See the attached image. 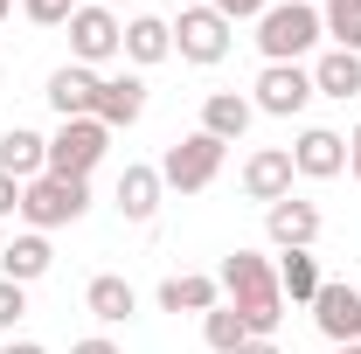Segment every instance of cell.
<instances>
[{"mask_svg": "<svg viewBox=\"0 0 361 354\" xmlns=\"http://www.w3.org/2000/svg\"><path fill=\"white\" fill-rule=\"evenodd\" d=\"M216 285L229 292V306H236V319L250 326V341H271V334H278V319H285L278 257H264V250H229L223 271H216Z\"/></svg>", "mask_w": 361, "mask_h": 354, "instance_id": "1", "label": "cell"}, {"mask_svg": "<svg viewBox=\"0 0 361 354\" xmlns=\"http://www.w3.org/2000/svg\"><path fill=\"white\" fill-rule=\"evenodd\" d=\"M319 7L306 0H271L264 14H257V49H264V63H306L319 49Z\"/></svg>", "mask_w": 361, "mask_h": 354, "instance_id": "2", "label": "cell"}, {"mask_svg": "<svg viewBox=\"0 0 361 354\" xmlns=\"http://www.w3.org/2000/svg\"><path fill=\"white\" fill-rule=\"evenodd\" d=\"M90 216V181H63V174H35L21 188V222L28 229H63V222H84Z\"/></svg>", "mask_w": 361, "mask_h": 354, "instance_id": "3", "label": "cell"}, {"mask_svg": "<svg viewBox=\"0 0 361 354\" xmlns=\"http://www.w3.org/2000/svg\"><path fill=\"white\" fill-rule=\"evenodd\" d=\"M223 153H229L223 139H209L195 126L188 139H174V146L160 153V181H167L174 195H202V188H216V174H223Z\"/></svg>", "mask_w": 361, "mask_h": 354, "instance_id": "4", "label": "cell"}, {"mask_svg": "<svg viewBox=\"0 0 361 354\" xmlns=\"http://www.w3.org/2000/svg\"><path fill=\"white\" fill-rule=\"evenodd\" d=\"M111 153V126L104 118H63L49 133V174L63 181H90V167Z\"/></svg>", "mask_w": 361, "mask_h": 354, "instance_id": "5", "label": "cell"}, {"mask_svg": "<svg viewBox=\"0 0 361 354\" xmlns=\"http://www.w3.org/2000/svg\"><path fill=\"white\" fill-rule=\"evenodd\" d=\"M236 42V28H229L216 7H180L174 14V56L180 63H195V70H216Z\"/></svg>", "mask_w": 361, "mask_h": 354, "instance_id": "6", "label": "cell"}, {"mask_svg": "<svg viewBox=\"0 0 361 354\" xmlns=\"http://www.w3.org/2000/svg\"><path fill=\"white\" fill-rule=\"evenodd\" d=\"M118 49H126V21H118V7H97V0H84V7L70 14V63L97 70V63H111Z\"/></svg>", "mask_w": 361, "mask_h": 354, "instance_id": "7", "label": "cell"}, {"mask_svg": "<svg viewBox=\"0 0 361 354\" xmlns=\"http://www.w3.org/2000/svg\"><path fill=\"white\" fill-rule=\"evenodd\" d=\"M313 97L319 90H313V70H306V63H264L257 84H250V104H257L264 118H299Z\"/></svg>", "mask_w": 361, "mask_h": 354, "instance_id": "8", "label": "cell"}, {"mask_svg": "<svg viewBox=\"0 0 361 354\" xmlns=\"http://www.w3.org/2000/svg\"><path fill=\"white\" fill-rule=\"evenodd\" d=\"M292 167H299V181L348 174V133H334V126H306V133L292 139Z\"/></svg>", "mask_w": 361, "mask_h": 354, "instance_id": "9", "label": "cell"}, {"mask_svg": "<svg viewBox=\"0 0 361 354\" xmlns=\"http://www.w3.org/2000/svg\"><path fill=\"white\" fill-rule=\"evenodd\" d=\"M292 181H299V167H292V146H257L250 160H243V195L250 202H285L292 195Z\"/></svg>", "mask_w": 361, "mask_h": 354, "instance_id": "10", "label": "cell"}, {"mask_svg": "<svg viewBox=\"0 0 361 354\" xmlns=\"http://www.w3.org/2000/svg\"><path fill=\"white\" fill-rule=\"evenodd\" d=\"M313 326L326 334V348H355V341H361V292H355V285H319Z\"/></svg>", "mask_w": 361, "mask_h": 354, "instance_id": "11", "label": "cell"}, {"mask_svg": "<svg viewBox=\"0 0 361 354\" xmlns=\"http://www.w3.org/2000/svg\"><path fill=\"white\" fill-rule=\"evenodd\" d=\"M264 236L278 243V250H313L319 243V202H299V195L271 202L264 209Z\"/></svg>", "mask_w": 361, "mask_h": 354, "instance_id": "12", "label": "cell"}, {"mask_svg": "<svg viewBox=\"0 0 361 354\" xmlns=\"http://www.w3.org/2000/svg\"><path fill=\"white\" fill-rule=\"evenodd\" d=\"M97 90H104V77L97 70H84V63H63L56 77H49V104H56V118H97Z\"/></svg>", "mask_w": 361, "mask_h": 354, "instance_id": "13", "label": "cell"}, {"mask_svg": "<svg viewBox=\"0 0 361 354\" xmlns=\"http://www.w3.org/2000/svg\"><path fill=\"white\" fill-rule=\"evenodd\" d=\"M97 118L111 126V133H133L139 118H146V77H104V90H97Z\"/></svg>", "mask_w": 361, "mask_h": 354, "instance_id": "14", "label": "cell"}, {"mask_svg": "<svg viewBox=\"0 0 361 354\" xmlns=\"http://www.w3.org/2000/svg\"><path fill=\"white\" fill-rule=\"evenodd\" d=\"M250 118H257V104H250L243 90H209V97H202V133L223 139V146H236V139L250 133Z\"/></svg>", "mask_w": 361, "mask_h": 354, "instance_id": "15", "label": "cell"}, {"mask_svg": "<svg viewBox=\"0 0 361 354\" xmlns=\"http://www.w3.org/2000/svg\"><path fill=\"white\" fill-rule=\"evenodd\" d=\"M118 56L139 63V70L167 63V56H174V21H167V14H133V21H126V49H118Z\"/></svg>", "mask_w": 361, "mask_h": 354, "instance_id": "16", "label": "cell"}, {"mask_svg": "<svg viewBox=\"0 0 361 354\" xmlns=\"http://www.w3.org/2000/svg\"><path fill=\"white\" fill-rule=\"evenodd\" d=\"M160 195H167L160 167H126L118 188H111V202H118V216H126V222H153V216H160Z\"/></svg>", "mask_w": 361, "mask_h": 354, "instance_id": "17", "label": "cell"}, {"mask_svg": "<svg viewBox=\"0 0 361 354\" xmlns=\"http://www.w3.org/2000/svg\"><path fill=\"white\" fill-rule=\"evenodd\" d=\"M0 174H14L21 188L35 174H49V139L28 133V126H7V133H0Z\"/></svg>", "mask_w": 361, "mask_h": 354, "instance_id": "18", "label": "cell"}, {"mask_svg": "<svg viewBox=\"0 0 361 354\" xmlns=\"http://www.w3.org/2000/svg\"><path fill=\"white\" fill-rule=\"evenodd\" d=\"M84 312H90V319H104V326H126V319L139 312V292L118 278V271H97V278L84 285Z\"/></svg>", "mask_w": 361, "mask_h": 354, "instance_id": "19", "label": "cell"}, {"mask_svg": "<svg viewBox=\"0 0 361 354\" xmlns=\"http://www.w3.org/2000/svg\"><path fill=\"white\" fill-rule=\"evenodd\" d=\"M49 264H56V250H49L42 229H21V236L0 250V278H14V285H35V278H49Z\"/></svg>", "mask_w": 361, "mask_h": 354, "instance_id": "20", "label": "cell"}, {"mask_svg": "<svg viewBox=\"0 0 361 354\" xmlns=\"http://www.w3.org/2000/svg\"><path fill=\"white\" fill-rule=\"evenodd\" d=\"M153 299H160V312H216L223 306V285L202 278V271H180V278H167Z\"/></svg>", "mask_w": 361, "mask_h": 354, "instance_id": "21", "label": "cell"}, {"mask_svg": "<svg viewBox=\"0 0 361 354\" xmlns=\"http://www.w3.org/2000/svg\"><path fill=\"white\" fill-rule=\"evenodd\" d=\"M319 285H326V278H319V257H313V250H278V292H285L292 306H313Z\"/></svg>", "mask_w": 361, "mask_h": 354, "instance_id": "22", "label": "cell"}, {"mask_svg": "<svg viewBox=\"0 0 361 354\" xmlns=\"http://www.w3.org/2000/svg\"><path fill=\"white\" fill-rule=\"evenodd\" d=\"M313 90H319V97H341V104H348V97H361V56L326 49V56L313 63Z\"/></svg>", "mask_w": 361, "mask_h": 354, "instance_id": "23", "label": "cell"}, {"mask_svg": "<svg viewBox=\"0 0 361 354\" xmlns=\"http://www.w3.org/2000/svg\"><path fill=\"white\" fill-rule=\"evenodd\" d=\"M319 28H326V42L361 56V0H319Z\"/></svg>", "mask_w": 361, "mask_h": 354, "instance_id": "24", "label": "cell"}, {"mask_svg": "<svg viewBox=\"0 0 361 354\" xmlns=\"http://www.w3.org/2000/svg\"><path fill=\"white\" fill-rule=\"evenodd\" d=\"M202 341H209V354H236L243 348V341H250V326H243V319H236V306H216V312H202Z\"/></svg>", "mask_w": 361, "mask_h": 354, "instance_id": "25", "label": "cell"}, {"mask_svg": "<svg viewBox=\"0 0 361 354\" xmlns=\"http://www.w3.org/2000/svg\"><path fill=\"white\" fill-rule=\"evenodd\" d=\"M14 7H21L35 28H70V14H77L84 0H14Z\"/></svg>", "mask_w": 361, "mask_h": 354, "instance_id": "26", "label": "cell"}, {"mask_svg": "<svg viewBox=\"0 0 361 354\" xmlns=\"http://www.w3.org/2000/svg\"><path fill=\"white\" fill-rule=\"evenodd\" d=\"M28 312V285H14V278H0V334H14V319Z\"/></svg>", "mask_w": 361, "mask_h": 354, "instance_id": "27", "label": "cell"}, {"mask_svg": "<svg viewBox=\"0 0 361 354\" xmlns=\"http://www.w3.org/2000/svg\"><path fill=\"white\" fill-rule=\"evenodd\" d=\"M209 7H216V14H223L229 28H236V21H257V14H264L271 0H209Z\"/></svg>", "mask_w": 361, "mask_h": 354, "instance_id": "28", "label": "cell"}, {"mask_svg": "<svg viewBox=\"0 0 361 354\" xmlns=\"http://www.w3.org/2000/svg\"><path fill=\"white\" fill-rule=\"evenodd\" d=\"M0 216H21V181L0 174Z\"/></svg>", "mask_w": 361, "mask_h": 354, "instance_id": "29", "label": "cell"}, {"mask_svg": "<svg viewBox=\"0 0 361 354\" xmlns=\"http://www.w3.org/2000/svg\"><path fill=\"white\" fill-rule=\"evenodd\" d=\"M70 354H118V341H104V334H90V341H77Z\"/></svg>", "mask_w": 361, "mask_h": 354, "instance_id": "30", "label": "cell"}, {"mask_svg": "<svg viewBox=\"0 0 361 354\" xmlns=\"http://www.w3.org/2000/svg\"><path fill=\"white\" fill-rule=\"evenodd\" d=\"M348 174L361 181V126H355V133H348Z\"/></svg>", "mask_w": 361, "mask_h": 354, "instance_id": "31", "label": "cell"}, {"mask_svg": "<svg viewBox=\"0 0 361 354\" xmlns=\"http://www.w3.org/2000/svg\"><path fill=\"white\" fill-rule=\"evenodd\" d=\"M0 354H49V348H42V341H14V334H7V348H0Z\"/></svg>", "mask_w": 361, "mask_h": 354, "instance_id": "32", "label": "cell"}, {"mask_svg": "<svg viewBox=\"0 0 361 354\" xmlns=\"http://www.w3.org/2000/svg\"><path fill=\"white\" fill-rule=\"evenodd\" d=\"M236 354H278V341H243Z\"/></svg>", "mask_w": 361, "mask_h": 354, "instance_id": "33", "label": "cell"}, {"mask_svg": "<svg viewBox=\"0 0 361 354\" xmlns=\"http://www.w3.org/2000/svg\"><path fill=\"white\" fill-rule=\"evenodd\" d=\"M326 354H361V341H355V348H326Z\"/></svg>", "mask_w": 361, "mask_h": 354, "instance_id": "34", "label": "cell"}, {"mask_svg": "<svg viewBox=\"0 0 361 354\" xmlns=\"http://www.w3.org/2000/svg\"><path fill=\"white\" fill-rule=\"evenodd\" d=\"M7 14H14V0H0V21H7Z\"/></svg>", "mask_w": 361, "mask_h": 354, "instance_id": "35", "label": "cell"}, {"mask_svg": "<svg viewBox=\"0 0 361 354\" xmlns=\"http://www.w3.org/2000/svg\"><path fill=\"white\" fill-rule=\"evenodd\" d=\"M180 7H209V0H180Z\"/></svg>", "mask_w": 361, "mask_h": 354, "instance_id": "36", "label": "cell"}, {"mask_svg": "<svg viewBox=\"0 0 361 354\" xmlns=\"http://www.w3.org/2000/svg\"><path fill=\"white\" fill-rule=\"evenodd\" d=\"M97 7H118V0H97Z\"/></svg>", "mask_w": 361, "mask_h": 354, "instance_id": "37", "label": "cell"}, {"mask_svg": "<svg viewBox=\"0 0 361 354\" xmlns=\"http://www.w3.org/2000/svg\"><path fill=\"white\" fill-rule=\"evenodd\" d=\"M306 7H319V0H306Z\"/></svg>", "mask_w": 361, "mask_h": 354, "instance_id": "38", "label": "cell"}]
</instances>
